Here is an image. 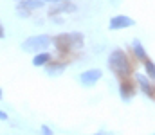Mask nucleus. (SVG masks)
<instances>
[{
	"label": "nucleus",
	"instance_id": "obj_9",
	"mask_svg": "<svg viewBox=\"0 0 155 135\" xmlns=\"http://www.w3.org/2000/svg\"><path fill=\"white\" fill-rule=\"evenodd\" d=\"M135 92H137V90H135V85L130 81V78L121 79V83H119V97H121V101L130 103V101L134 99Z\"/></svg>",
	"mask_w": 155,
	"mask_h": 135
},
{
	"label": "nucleus",
	"instance_id": "obj_1",
	"mask_svg": "<svg viewBox=\"0 0 155 135\" xmlns=\"http://www.w3.org/2000/svg\"><path fill=\"white\" fill-rule=\"evenodd\" d=\"M107 65H108L110 72L116 76L117 79H124V78L134 76V65H132V61H130V56H128L123 49H114V50H110L108 59H107Z\"/></svg>",
	"mask_w": 155,
	"mask_h": 135
},
{
	"label": "nucleus",
	"instance_id": "obj_8",
	"mask_svg": "<svg viewBox=\"0 0 155 135\" xmlns=\"http://www.w3.org/2000/svg\"><path fill=\"white\" fill-rule=\"evenodd\" d=\"M135 83H137L139 90H141L146 97H150V99L155 97V87L152 85V79H150L146 74H135Z\"/></svg>",
	"mask_w": 155,
	"mask_h": 135
},
{
	"label": "nucleus",
	"instance_id": "obj_19",
	"mask_svg": "<svg viewBox=\"0 0 155 135\" xmlns=\"http://www.w3.org/2000/svg\"><path fill=\"white\" fill-rule=\"evenodd\" d=\"M41 2H45V4H56V2H61V0H41Z\"/></svg>",
	"mask_w": 155,
	"mask_h": 135
},
{
	"label": "nucleus",
	"instance_id": "obj_21",
	"mask_svg": "<svg viewBox=\"0 0 155 135\" xmlns=\"http://www.w3.org/2000/svg\"><path fill=\"white\" fill-rule=\"evenodd\" d=\"M15 2H20V0H15Z\"/></svg>",
	"mask_w": 155,
	"mask_h": 135
},
{
	"label": "nucleus",
	"instance_id": "obj_22",
	"mask_svg": "<svg viewBox=\"0 0 155 135\" xmlns=\"http://www.w3.org/2000/svg\"><path fill=\"white\" fill-rule=\"evenodd\" d=\"M72 2H74V0H72Z\"/></svg>",
	"mask_w": 155,
	"mask_h": 135
},
{
	"label": "nucleus",
	"instance_id": "obj_6",
	"mask_svg": "<svg viewBox=\"0 0 155 135\" xmlns=\"http://www.w3.org/2000/svg\"><path fill=\"white\" fill-rule=\"evenodd\" d=\"M51 45H52L60 54H63V56H67V54H71V52H72V45H71L69 33H61V34L52 36V43H51Z\"/></svg>",
	"mask_w": 155,
	"mask_h": 135
},
{
	"label": "nucleus",
	"instance_id": "obj_14",
	"mask_svg": "<svg viewBox=\"0 0 155 135\" xmlns=\"http://www.w3.org/2000/svg\"><path fill=\"white\" fill-rule=\"evenodd\" d=\"M15 13H16V16L22 18V20H27V18H31V14H33V11H29L27 7H24V5L18 4V2H16V5H15Z\"/></svg>",
	"mask_w": 155,
	"mask_h": 135
},
{
	"label": "nucleus",
	"instance_id": "obj_13",
	"mask_svg": "<svg viewBox=\"0 0 155 135\" xmlns=\"http://www.w3.org/2000/svg\"><path fill=\"white\" fill-rule=\"evenodd\" d=\"M18 4H22V5L27 7L29 11H38V9H41V7L45 5V2H41V0H20Z\"/></svg>",
	"mask_w": 155,
	"mask_h": 135
},
{
	"label": "nucleus",
	"instance_id": "obj_11",
	"mask_svg": "<svg viewBox=\"0 0 155 135\" xmlns=\"http://www.w3.org/2000/svg\"><path fill=\"white\" fill-rule=\"evenodd\" d=\"M51 59H52V54H51L49 50H40V52H35V54H33V61H31V63H33V67H36V69H38V67L43 69Z\"/></svg>",
	"mask_w": 155,
	"mask_h": 135
},
{
	"label": "nucleus",
	"instance_id": "obj_12",
	"mask_svg": "<svg viewBox=\"0 0 155 135\" xmlns=\"http://www.w3.org/2000/svg\"><path fill=\"white\" fill-rule=\"evenodd\" d=\"M69 38H71L72 50H79V49H83V45H85V34H83V33H79V31H72V33H69Z\"/></svg>",
	"mask_w": 155,
	"mask_h": 135
},
{
	"label": "nucleus",
	"instance_id": "obj_16",
	"mask_svg": "<svg viewBox=\"0 0 155 135\" xmlns=\"http://www.w3.org/2000/svg\"><path fill=\"white\" fill-rule=\"evenodd\" d=\"M40 132H41L43 135H52V133H54V132H52V128H49L47 124H41V126H40Z\"/></svg>",
	"mask_w": 155,
	"mask_h": 135
},
{
	"label": "nucleus",
	"instance_id": "obj_10",
	"mask_svg": "<svg viewBox=\"0 0 155 135\" xmlns=\"http://www.w3.org/2000/svg\"><path fill=\"white\" fill-rule=\"evenodd\" d=\"M132 52H134V58H135L137 61H141V63L148 59V52H146L144 45H143V42H141L139 38H135V40L132 42Z\"/></svg>",
	"mask_w": 155,
	"mask_h": 135
},
{
	"label": "nucleus",
	"instance_id": "obj_20",
	"mask_svg": "<svg viewBox=\"0 0 155 135\" xmlns=\"http://www.w3.org/2000/svg\"><path fill=\"white\" fill-rule=\"evenodd\" d=\"M2 97H4V90L0 88V99H2Z\"/></svg>",
	"mask_w": 155,
	"mask_h": 135
},
{
	"label": "nucleus",
	"instance_id": "obj_2",
	"mask_svg": "<svg viewBox=\"0 0 155 135\" xmlns=\"http://www.w3.org/2000/svg\"><path fill=\"white\" fill-rule=\"evenodd\" d=\"M51 43H52V36L40 33V34H33V36L25 38L20 47H22L24 52L35 54V52H40V50H47L51 47Z\"/></svg>",
	"mask_w": 155,
	"mask_h": 135
},
{
	"label": "nucleus",
	"instance_id": "obj_7",
	"mask_svg": "<svg viewBox=\"0 0 155 135\" xmlns=\"http://www.w3.org/2000/svg\"><path fill=\"white\" fill-rule=\"evenodd\" d=\"M67 65H69V61H63V59H51V61L43 67V70H45L47 76L58 78V76H61V74L65 72Z\"/></svg>",
	"mask_w": 155,
	"mask_h": 135
},
{
	"label": "nucleus",
	"instance_id": "obj_17",
	"mask_svg": "<svg viewBox=\"0 0 155 135\" xmlns=\"http://www.w3.org/2000/svg\"><path fill=\"white\" fill-rule=\"evenodd\" d=\"M9 119V115H7V112H4V110H0V121H7Z\"/></svg>",
	"mask_w": 155,
	"mask_h": 135
},
{
	"label": "nucleus",
	"instance_id": "obj_15",
	"mask_svg": "<svg viewBox=\"0 0 155 135\" xmlns=\"http://www.w3.org/2000/svg\"><path fill=\"white\" fill-rule=\"evenodd\" d=\"M143 65H144V74H146L152 81H155V63L148 58L146 61H143Z\"/></svg>",
	"mask_w": 155,
	"mask_h": 135
},
{
	"label": "nucleus",
	"instance_id": "obj_5",
	"mask_svg": "<svg viewBox=\"0 0 155 135\" xmlns=\"http://www.w3.org/2000/svg\"><path fill=\"white\" fill-rule=\"evenodd\" d=\"M135 25V20L128 14H116L110 18L108 22V29L110 31H123V29H130Z\"/></svg>",
	"mask_w": 155,
	"mask_h": 135
},
{
	"label": "nucleus",
	"instance_id": "obj_18",
	"mask_svg": "<svg viewBox=\"0 0 155 135\" xmlns=\"http://www.w3.org/2000/svg\"><path fill=\"white\" fill-rule=\"evenodd\" d=\"M5 38V27L2 25V22H0V40H4Z\"/></svg>",
	"mask_w": 155,
	"mask_h": 135
},
{
	"label": "nucleus",
	"instance_id": "obj_3",
	"mask_svg": "<svg viewBox=\"0 0 155 135\" xmlns=\"http://www.w3.org/2000/svg\"><path fill=\"white\" fill-rule=\"evenodd\" d=\"M101 78H103V70H101V69H87V70H83V72L78 76V81H79L85 88H90V87H94L96 83H99Z\"/></svg>",
	"mask_w": 155,
	"mask_h": 135
},
{
	"label": "nucleus",
	"instance_id": "obj_4",
	"mask_svg": "<svg viewBox=\"0 0 155 135\" xmlns=\"http://www.w3.org/2000/svg\"><path fill=\"white\" fill-rule=\"evenodd\" d=\"M78 11V5L72 0H61L56 4H51L49 7V16H60V14H72Z\"/></svg>",
	"mask_w": 155,
	"mask_h": 135
}]
</instances>
